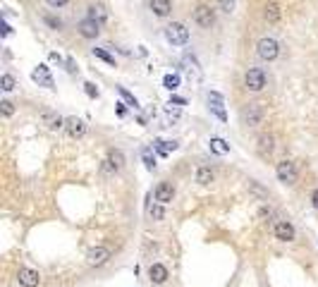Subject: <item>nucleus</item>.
Listing matches in <instances>:
<instances>
[{"mask_svg": "<svg viewBox=\"0 0 318 287\" xmlns=\"http://www.w3.org/2000/svg\"><path fill=\"white\" fill-rule=\"evenodd\" d=\"M165 41L172 43V46H184L189 41V29L180 24V22H172L165 27Z\"/></svg>", "mask_w": 318, "mask_h": 287, "instance_id": "f257e3e1", "label": "nucleus"}, {"mask_svg": "<svg viewBox=\"0 0 318 287\" xmlns=\"http://www.w3.org/2000/svg\"><path fill=\"white\" fill-rule=\"evenodd\" d=\"M192 17H194V22H196L199 27H204V29H208V27H213V24H215V10H213L211 5H204V2L194 7Z\"/></svg>", "mask_w": 318, "mask_h": 287, "instance_id": "f03ea898", "label": "nucleus"}, {"mask_svg": "<svg viewBox=\"0 0 318 287\" xmlns=\"http://www.w3.org/2000/svg\"><path fill=\"white\" fill-rule=\"evenodd\" d=\"M275 175L282 184H297V177H299L297 165L292 163V161H280V163L275 165Z\"/></svg>", "mask_w": 318, "mask_h": 287, "instance_id": "7ed1b4c3", "label": "nucleus"}, {"mask_svg": "<svg viewBox=\"0 0 318 287\" xmlns=\"http://www.w3.org/2000/svg\"><path fill=\"white\" fill-rule=\"evenodd\" d=\"M256 53H259V57L261 60H265V62H270V60H275L277 53H280V43L275 41V39H261L259 41V46H256Z\"/></svg>", "mask_w": 318, "mask_h": 287, "instance_id": "20e7f679", "label": "nucleus"}, {"mask_svg": "<svg viewBox=\"0 0 318 287\" xmlns=\"http://www.w3.org/2000/svg\"><path fill=\"white\" fill-rule=\"evenodd\" d=\"M86 261H89V266L101 268V266H106V263L110 261V249H108V246H94V249L86 254Z\"/></svg>", "mask_w": 318, "mask_h": 287, "instance_id": "39448f33", "label": "nucleus"}, {"mask_svg": "<svg viewBox=\"0 0 318 287\" xmlns=\"http://www.w3.org/2000/svg\"><path fill=\"white\" fill-rule=\"evenodd\" d=\"M244 84H247L249 91H261L263 86H265V72L259 67L249 69V72L244 74Z\"/></svg>", "mask_w": 318, "mask_h": 287, "instance_id": "423d86ee", "label": "nucleus"}, {"mask_svg": "<svg viewBox=\"0 0 318 287\" xmlns=\"http://www.w3.org/2000/svg\"><path fill=\"white\" fill-rule=\"evenodd\" d=\"M263 117H265V110H263L261 103H249V106L244 108V122L249 124V127H256V124H261Z\"/></svg>", "mask_w": 318, "mask_h": 287, "instance_id": "0eeeda50", "label": "nucleus"}, {"mask_svg": "<svg viewBox=\"0 0 318 287\" xmlns=\"http://www.w3.org/2000/svg\"><path fill=\"white\" fill-rule=\"evenodd\" d=\"M153 199L163 206L170 204V201L175 199V187H172L170 182H158V187L153 189Z\"/></svg>", "mask_w": 318, "mask_h": 287, "instance_id": "6e6552de", "label": "nucleus"}, {"mask_svg": "<svg viewBox=\"0 0 318 287\" xmlns=\"http://www.w3.org/2000/svg\"><path fill=\"white\" fill-rule=\"evenodd\" d=\"M17 283H19L22 287H39L41 275H39V271H34V268H19V273H17Z\"/></svg>", "mask_w": 318, "mask_h": 287, "instance_id": "1a4fd4ad", "label": "nucleus"}, {"mask_svg": "<svg viewBox=\"0 0 318 287\" xmlns=\"http://www.w3.org/2000/svg\"><path fill=\"white\" fill-rule=\"evenodd\" d=\"M273 232H275V237L280 239V242H294V237H297L294 225H292V223H287V220H280Z\"/></svg>", "mask_w": 318, "mask_h": 287, "instance_id": "9d476101", "label": "nucleus"}, {"mask_svg": "<svg viewBox=\"0 0 318 287\" xmlns=\"http://www.w3.org/2000/svg\"><path fill=\"white\" fill-rule=\"evenodd\" d=\"M31 79L39 84V86H46V89H53L55 86V82H53V77H51V72H48V67L46 65H39V67L31 72Z\"/></svg>", "mask_w": 318, "mask_h": 287, "instance_id": "9b49d317", "label": "nucleus"}, {"mask_svg": "<svg viewBox=\"0 0 318 287\" xmlns=\"http://www.w3.org/2000/svg\"><path fill=\"white\" fill-rule=\"evenodd\" d=\"M41 122L48 127V129H60V127H65V117H60L57 113L53 110H41Z\"/></svg>", "mask_w": 318, "mask_h": 287, "instance_id": "f8f14e48", "label": "nucleus"}, {"mask_svg": "<svg viewBox=\"0 0 318 287\" xmlns=\"http://www.w3.org/2000/svg\"><path fill=\"white\" fill-rule=\"evenodd\" d=\"M65 127H67V134L72 139H82L84 134H86V124H84V120H79V117H67Z\"/></svg>", "mask_w": 318, "mask_h": 287, "instance_id": "ddd939ff", "label": "nucleus"}, {"mask_svg": "<svg viewBox=\"0 0 318 287\" xmlns=\"http://www.w3.org/2000/svg\"><path fill=\"white\" fill-rule=\"evenodd\" d=\"M79 34H82L84 39H96L98 34H101V24L94 22V19H82L79 22Z\"/></svg>", "mask_w": 318, "mask_h": 287, "instance_id": "4468645a", "label": "nucleus"}, {"mask_svg": "<svg viewBox=\"0 0 318 287\" xmlns=\"http://www.w3.org/2000/svg\"><path fill=\"white\" fill-rule=\"evenodd\" d=\"M208 106H211V110H213V113L220 117L222 122L227 120V115H225V108H222V96L218 94V91H211V94H208Z\"/></svg>", "mask_w": 318, "mask_h": 287, "instance_id": "2eb2a0df", "label": "nucleus"}, {"mask_svg": "<svg viewBox=\"0 0 318 287\" xmlns=\"http://www.w3.org/2000/svg\"><path fill=\"white\" fill-rule=\"evenodd\" d=\"M149 275H151V283H156V285H163L167 278H170V273H167V268L163 266V263H151Z\"/></svg>", "mask_w": 318, "mask_h": 287, "instance_id": "dca6fc26", "label": "nucleus"}, {"mask_svg": "<svg viewBox=\"0 0 318 287\" xmlns=\"http://www.w3.org/2000/svg\"><path fill=\"white\" fill-rule=\"evenodd\" d=\"M149 5H151V12L156 17H167V14L172 12V2L170 0H151Z\"/></svg>", "mask_w": 318, "mask_h": 287, "instance_id": "f3484780", "label": "nucleus"}, {"mask_svg": "<svg viewBox=\"0 0 318 287\" xmlns=\"http://www.w3.org/2000/svg\"><path fill=\"white\" fill-rule=\"evenodd\" d=\"M86 19H94V22H98V24H103V22L108 19V10H106L103 5H89Z\"/></svg>", "mask_w": 318, "mask_h": 287, "instance_id": "a211bd4d", "label": "nucleus"}, {"mask_svg": "<svg viewBox=\"0 0 318 287\" xmlns=\"http://www.w3.org/2000/svg\"><path fill=\"white\" fill-rule=\"evenodd\" d=\"M280 17H282V10H280L277 2H268V5L263 7V19H265V22L275 24V22H280Z\"/></svg>", "mask_w": 318, "mask_h": 287, "instance_id": "6ab92c4d", "label": "nucleus"}, {"mask_svg": "<svg viewBox=\"0 0 318 287\" xmlns=\"http://www.w3.org/2000/svg\"><path fill=\"white\" fill-rule=\"evenodd\" d=\"M182 60H184V65H187V74H189V79H192V77H194V79H201V67H199L196 57L187 53Z\"/></svg>", "mask_w": 318, "mask_h": 287, "instance_id": "aec40b11", "label": "nucleus"}, {"mask_svg": "<svg viewBox=\"0 0 318 287\" xmlns=\"http://www.w3.org/2000/svg\"><path fill=\"white\" fill-rule=\"evenodd\" d=\"M208 144H211V151H213V153H218V156H227V153H230V144H227L225 139H220V137H213Z\"/></svg>", "mask_w": 318, "mask_h": 287, "instance_id": "412c9836", "label": "nucleus"}, {"mask_svg": "<svg viewBox=\"0 0 318 287\" xmlns=\"http://www.w3.org/2000/svg\"><path fill=\"white\" fill-rule=\"evenodd\" d=\"M106 168L108 170H120L122 165H125V156H122V151H110V156H108V161H106Z\"/></svg>", "mask_w": 318, "mask_h": 287, "instance_id": "4be33fe9", "label": "nucleus"}, {"mask_svg": "<svg viewBox=\"0 0 318 287\" xmlns=\"http://www.w3.org/2000/svg\"><path fill=\"white\" fill-rule=\"evenodd\" d=\"M213 179H215V172H213L211 168L201 165V168L196 170V182H199V184H211Z\"/></svg>", "mask_w": 318, "mask_h": 287, "instance_id": "5701e85b", "label": "nucleus"}, {"mask_svg": "<svg viewBox=\"0 0 318 287\" xmlns=\"http://www.w3.org/2000/svg\"><path fill=\"white\" fill-rule=\"evenodd\" d=\"M259 149H261V153H273V149H275V139L270 137V134H263V137L259 139Z\"/></svg>", "mask_w": 318, "mask_h": 287, "instance_id": "b1692460", "label": "nucleus"}, {"mask_svg": "<svg viewBox=\"0 0 318 287\" xmlns=\"http://www.w3.org/2000/svg\"><path fill=\"white\" fill-rule=\"evenodd\" d=\"M163 86H165L167 91H175L180 86V74H165L163 77Z\"/></svg>", "mask_w": 318, "mask_h": 287, "instance_id": "393cba45", "label": "nucleus"}, {"mask_svg": "<svg viewBox=\"0 0 318 287\" xmlns=\"http://www.w3.org/2000/svg\"><path fill=\"white\" fill-rule=\"evenodd\" d=\"M141 158H144V165H146V170H156V156L151 153V149H144Z\"/></svg>", "mask_w": 318, "mask_h": 287, "instance_id": "a878e982", "label": "nucleus"}, {"mask_svg": "<svg viewBox=\"0 0 318 287\" xmlns=\"http://www.w3.org/2000/svg\"><path fill=\"white\" fill-rule=\"evenodd\" d=\"M94 55H96V57H101L103 62H108V65H115V57H112L108 51H103V48H94Z\"/></svg>", "mask_w": 318, "mask_h": 287, "instance_id": "bb28decb", "label": "nucleus"}, {"mask_svg": "<svg viewBox=\"0 0 318 287\" xmlns=\"http://www.w3.org/2000/svg\"><path fill=\"white\" fill-rule=\"evenodd\" d=\"M0 84H2V86H0L2 91H12V89H14V77H12V74H2Z\"/></svg>", "mask_w": 318, "mask_h": 287, "instance_id": "cd10ccee", "label": "nucleus"}, {"mask_svg": "<svg viewBox=\"0 0 318 287\" xmlns=\"http://www.w3.org/2000/svg\"><path fill=\"white\" fill-rule=\"evenodd\" d=\"M149 213H151V218H153V220H163V218H165V211H163V204L151 206V208H149Z\"/></svg>", "mask_w": 318, "mask_h": 287, "instance_id": "c85d7f7f", "label": "nucleus"}, {"mask_svg": "<svg viewBox=\"0 0 318 287\" xmlns=\"http://www.w3.org/2000/svg\"><path fill=\"white\" fill-rule=\"evenodd\" d=\"M117 91H120V96L125 98V101H127V103H129V106H134V108H137V106H139V101H137V98H134V96H132V94H129V91H127L125 86H117Z\"/></svg>", "mask_w": 318, "mask_h": 287, "instance_id": "c756f323", "label": "nucleus"}, {"mask_svg": "<svg viewBox=\"0 0 318 287\" xmlns=\"http://www.w3.org/2000/svg\"><path fill=\"white\" fill-rule=\"evenodd\" d=\"M43 22H46L51 29H57V31L62 29V22H60L57 17H53V14H46V17H43Z\"/></svg>", "mask_w": 318, "mask_h": 287, "instance_id": "7c9ffc66", "label": "nucleus"}, {"mask_svg": "<svg viewBox=\"0 0 318 287\" xmlns=\"http://www.w3.org/2000/svg\"><path fill=\"white\" fill-rule=\"evenodd\" d=\"M218 5H220V10L225 14H230L235 10V0H218Z\"/></svg>", "mask_w": 318, "mask_h": 287, "instance_id": "2f4dec72", "label": "nucleus"}, {"mask_svg": "<svg viewBox=\"0 0 318 287\" xmlns=\"http://www.w3.org/2000/svg\"><path fill=\"white\" fill-rule=\"evenodd\" d=\"M0 110H2V115H5V117H10V115L14 113V106L10 103V101H0Z\"/></svg>", "mask_w": 318, "mask_h": 287, "instance_id": "473e14b6", "label": "nucleus"}, {"mask_svg": "<svg viewBox=\"0 0 318 287\" xmlns=\"http://www.w3.org/2000/svg\"><path fill=\"white\" fill-rule=\"evenodd\" d=\"M84 89H86V94L91 96V98H96V96H98V89H96V86H94L91 82H86V84H84Z\"/></svg>", "mask_w": 318, "mask_h": 287, "instance_id": "72a5a7b5", "label": "nucleus"}, {"mask_svg": "<svg viewBox=\"0 0 318 287\" xmlns=\"http://www.w3.org/2000/svg\"><path fill=\"white\" fill-rule=\"evenodd\" d=\"M46 2H48V7H65V5H67V0H46Z\"/></svg>", "mask_w": 318, "mask_h": 287, "instance_id": "f704fd0d", "label": "nucleus"}, {"mask_svg": "<svg viewBox=\"0 0 318 287\" xmlns=\"http://www.w3.org/2000/svg\"><path fill=\"white\" fill-rule=\"evenodd\" d=\"M180 117V110L177 108H167V120H177Z\"/></svg>", "mask_w": 318, "mask_h": 287, "instance_id": "c9c22d12", "label": "nucleus"}, {"mask_svg": "<svg viewBox=\"0 0 318 287\" xmlns=\"http://www.w3.org/2000/svg\"><path fill=\"white\" fill-rule=\"evenodd\" d=\"M270 216H273V211H270L268 206H263L261 211H259V218H270Z\"/></svg>", "mask_w": 318, "mask_h": 287, "instance_id": "e433bc0d", "label": "nucleus"}, {"mask_svg": "<svg viewBox=\"0 0 318 287\" xmlns=\"http://www.w3.org/2000/svg\"><path fill=\"white\" fill-rule=\"evenodd\" d=\"M184 103H187V101L180 98V96H172V98H170V106H184Z\"/></svg>", "mask_w": 318, "mask_h": 287, "instance_id": "4c0bfd02", "label": "nucleus"}, {"mask_svg": "<svg viewBox=\"0 0 318 287\" xmlns=\"http://www.w3.org/2000/svg\"><path fill=\"white\" fill-rule=\"evenodd\" d=\"M311 204H314V208L318 211V189H314L311 191Z\"/></svg>", "mask_w": 318, "mask_h": 287, "instance_id": "58836bf2", "label": "nucleus"}, {"mask_svg": "<svg viewBox=\"0 0 318 287\" xmlns=\"http://www.w3.org/2000/svg\"><path fill=\"white\" fill-rule=\"evenodd\" d=\"M127 110H125V106H122V103H117V115H125Z\"/></svg>", "mask_w": 318, "mask_h": 287, "instance_id": "ea45409f", "label": "nucleus"}]
</instances>
